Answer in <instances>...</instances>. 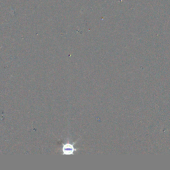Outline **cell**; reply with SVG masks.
Returning a JSON list of instances; mask_svg holds the SVG:
<instances>
[{
    "label": "cell",
    "mask_w": 170,
    "mask_h": 170,
    "mask_svg": "<svg viewBox=\"0 0 170 170\" xmlns=\"http://www.w3.org/2000/svg\"><path fill=\"white\" fill-rule=\"evenodd\" d=\"M66 148H63V151L65 152L66 153H72L73 152V146L71 144H66L65 145Z\"/></svg>",
    "instance_id": "6da1fadb"
}]
</instances>
